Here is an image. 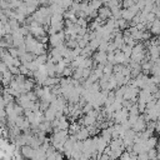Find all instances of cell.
<instances>
[{"label":"cell","mask_w":160,"mask_h":160,"mask_svg":"<svg viewBox=\"0 0 160 160\" xmlns=\"http://www.w3.org/2000/svg\"><path fill=\"white\" fill-rule=\"evenodd\" d=\"M67 40V35L64 33V30L60 31V33H56V34H53V35H49V45L51 48H56L61 44H64Z\"/></svg>","instance_id":"1"},{"label":"cell","mask_w":160,"mask_h":160,"mask_svg":"<svg viewBox=\"0 0 160 160\" xmlns=\"http://www.w3.org/2000/svg\"><path fill=\"white\" fill-rule=\"evenodd\" d=\"M146 124H148L146 119L144 118V115H143V114H140V115L138 116V120H136V121L134 123V125L132 126V129H133L135 133L144 132V130L146 129Z\"/></svg>","instance_id":"2"},{"label":"cell","mask_w":160,"mask_h":160,"mask_svg":"<svg viewBox=\"0 0 160 160\" xmlns=\"http://www.w3.org/2000/svg\"><path fill=\"white\" fill-rule=\"evenodd\" d=\"M20 153H21V155H23L25 159H33V160H34L37 149H34L33 146H30V145H23Z\"/></svg>","instance_id":"3"},{"label":"cell","mask_w":160,"mask_h":160,"mask_svg":"<svg viewBox=\"0 0 160 160\" xmlns=\"http://www.w3.org/2000/svg\"><path fill=\"white\" fill-rule=\"evenodd\" d=\"M98 16L105 23L108 19L111 18V10H110V8L106 6V5H103V6L98 10Z\"/></svg>","instance_id":"4"},{"label":"cell","mask_w":160,"mask_h":160,"mask_svg":"<svg viewBox=\"0 0 160 160\" xmlns=\"http://www.w3.org/2000/svg\"><path fill=\"white\" fill-rule=\"evenodd\" d=\"M94 60L97 64H106L108 63V53L98 50L97 53H94Z\"/></svg>","instance_id":"5"},{"label":"cell","mask_w":160,"mask_h":160,"mask_svg":"<svg viewBox=\"0 0 160 160\" xmlns=\"http://www.w3.org/2000/svg\"><path fill=\"white\" fill-rule=\"evenodd\" d=\"M149 31L151 33V35H156V37H159L160 35V19L159 18H156L151 24H150V26H149Z\"/></svg>","instance_id":"6"},{"label":"cell","mask_w":160,"mask_h":160,"mask_svg":"<svg viewBox=\"0 0 160 160\" xmlns=\"http://www.w3.org/2000/svg\"><path fill=\"white\" fill-rule=\"evenodd\" d=\"M135 15H138V14H135L130 8H128V9H123V10H121V18H123L124 20H126L128 23H130V21L135 18Z\"/></svg>","instance_id":"7"},{"label":"cell","mask_w":160,"mask_h":160,"mask_svg":"<svg viewBox=\"0 0 160 160\" xmlns=\"http://www.w3.org/2000/svg\"><path fill=\"white\" fill-rule=\"evenodd\" d=\"M75 135H76L78 140L84 141V140H86V139L90 136V133H89V130H88V128H86V126H81V128H80V130H79Z\"/></svg>","instance_id":"8"},{"label":"cell","mask_w":160,"mask_h":160,"mask_svg":"<svg viewBox=\"0 0 160 160\" xmlns=\"http://www.w3.org/2000/svg\"><path fill=\"white\" fill-rule=\"evenodd\" d=\"M44 118H45V120H48V121L55 120V119H56V110H55L53 106H49V108L44 111Z\"/></svg>","instance_id":"9"},{"label":"cell","mask_w":160,"mask_h":160,"mask_svg":"<svg viewBox=\"0 0 160 160\" xmlns=\"http://www.w3.org/2000/svg\"><path fill=\"white\" fill-rule=\"evenodd\" d=\"M89 5H90V8H91L93 10L98 11V10L104 5V3H103V0H90Z\"/></svg>","instance_id":"10"},{"label":"cell","mask_w":160,"mask_h":160,"mask_svg":"<svg viewBox=\"0 0 160 160\" xmlns=\"http://www.w3.org/2000/svg\"><path fill=\"white\" fill-rule=\"evenodd\" d=\"M145 145H146L148 150H149V149H153V148H156V146H158V139H156L155 136H150V138L145 141Z\"/></svg>","instance_id":"11"},{"label":"cell","mask_w":160,"mask_h":160,"mask_svg":"<svg viewBox=\"0 0 160 160\" xmlns=\"http://www.w3.org/2000/svg\"><path fill=\"white\" fill-rule=\"evenodd\" d=\"M148 156H149V160H158V150H156V148L149 149L148 150Z\"/></svg>","instance_id":"12"},{"label":"cell","mask_w":160,"mask_h":160,"mask_svg":"<svg viewBox=\"0 0 160 160\" xmlns=\"http://www.w3.org/2000/svg\"><path fill=\"white\" fill-rule=\"evenodd\" d=\"M73 3H74V0H60V5L65 9V10L70 9L71 5H73Z\"/></svg>","instance_id":"13"},{"label":"cell","mask_w":160,"mask_h":160,"mask_svg":"<svg viewBox=\"0 0 160 160\" xmlns=\"http://www.w3.org/2000/svg\"><path fill=\"white\" fill-rule=\"evenodd\" d=\"M138 160H149L148 151H144V153H140V154H138Z\"/></svg>","instance_id":"14"},{"label":"cell","mask_w":160,"mask_h":160,"mask_svg":"<svg viewBox=\"0 0 160 160\" xmlns=\"http://www.w3.org/2000/svg\"><path fill=\"white\" fill-rule=\"evenodd\" d=\"M158 43H159V45H160V35L158 37Z\"/></svg>","instance_id":"15"},{"label":"cell","mask_w":160,"mask_h":160,"mask_svg":"<svg viewBox=\"0 0 160 160\" xmlns=\"http://www.w3.org/2000/svg\"><path fill=\"white\" fill-rule=\"evenodd\" d=\"M120 2H121V3H124V2H126V0H120Z\"/></svg>","instance_id":"16"},{"label":"cell","mask_w":160,"mask_h":160,"mask_svg":"<svg viewBox=\"0 0 160 160\" xmlns=\"http://www.w3.org/2000/svg\"><path fill=\"white\" fill-rule=\"evenodd\" d=\"M5 2H9V0H5Z\"/></svg>","instance_id":"17"},{"label":"cell","mask_w":160,"mask_h":160,"mask_svg":"<svg viewBox=\"0 0 160 160\" xmlns=\"http://www.w3.org/2000/svg\"><path fill=\"white\" fill-rule=\"evenodd\" d=\"M13 160H16V159H13Z\"/></svg>","instance_id":"18"},{"label":"cell","mask_w":160,"mask_h":160,"mask_svg":"<svg viewBox=\"0 0 160 160\" xmlns=\"http://www.w3.org/2000/svg\"><path fill=\"white\" fill-rule=\"evenodd\" d=\"M106 2H108V0H106ZM104 5H105V4H104Z\"/></svg>","instance_id":"19"}]
</instances>
